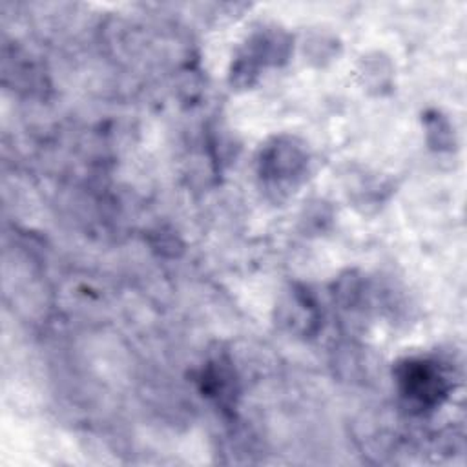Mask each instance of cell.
<instances>
[{
  "label": "cell",
  "mask_w": 467,
  "mask_h": 467,
  "mask_svg": "<svg viewBox=\"0 0 467 467\" xmlns=\"http://www.w3.org/2000/svg\"><path fill=\"white\" fill-rule=\"evenodd\" d=\"M396 378L403 398L420 409H432L449 392L441 368L429 359H405L396 368Z\"/></svg>",
  "instance_id": "cell-1"
},
{
  "label": "cell",
  "mask_w": 467,
  "mask_h": 467,
  "mask_svg": "<svg viewBox=\"0 0 467 467\" xmlns=\"http://www.w3.org/2000/svg\"><path fill=\"white\" fill-rule=\"evenodd\" d=\"M306 162V151L303 146L296 144L294 139H275L274 144H268L261 151L259 173L275 188L285 184L294 186V182L305 173Z\"/></svg>",
  "instance_id": "cell-2"
},
{
  "label": "cell",
  "mask_w": 467,
  "mask_h": 467,
  "mask_svg": "<svg viewBox=\"0 0 467 467\" xmlns=\"http://www.w3.org/2000/svg\"><path fill=\"white\" fill-rule=\"evenodd\" d=\"M283 323L288 325L290 330L310 334L314 327L317 325V310L314 301L306 292L294 290L292 296L283 305Z\"/></svg>",
  "instance_id": "cell-3"
}]
</instances>
